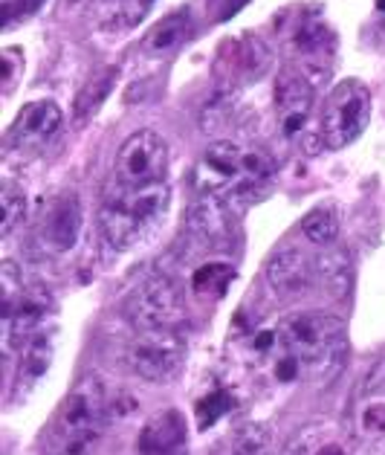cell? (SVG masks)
<instances>
[{
    "mask_svg": "<svg viewBox=\"0 0 385 455\" xmlns=\"http://www.w3.org/2000/svg\"><path fill=\"white\" fill-rule=\"evenodd\" d=\"M139 455H183L185 452V418L177 409L153 415L139 432Z\"/></svg>",
    "mask_w": 385,
    "mask_h": 455,
    "instance_id": "13",
    "label": "cell"
},
{
    "mask_svg": "<svg viewBox=\"0 0 385 455\" xmlns=\"http://www.w3.org/2000/svg\"><path fill=\"white\" fill-rule=\"evenodd\" d=\"M82 201L79 195H61L47 206V215H43L41 224V238L52 252H67L75 247V241L82 235Z\"/></svg>",
    "mask_w": 385,
    "mask_h": 455,
    "instance_id": "11",
    "label": "cell"
},
{
    "mask_svg": "<svg viewBox=\"0 0 385 455\" xmlns=\"http://www.w3.org/2000/svg\"><path fill=\"white\" fill-rule=\"evenodd\" d=\"M27 215V195L15 183H4L0 188V235H12V229Z\"/></svg>",
    "mask_w": 385,
    "mask_h": 455,
    "instance_id": "22",
    "label": "cell"
},
{
    "mask_svg": "<svg viewBox=\"0 0 385 455\" xmlns=\"http://www.w3.org/2000/svg\"><path fill=\"white\" fill-rule=\"evenodd\" d=\"M169 201L171 188L165 180L151 186H119V192L98 209V229L114 250H130L165 218Z\"/></svg>",
    "mask_w": 385,
    "mask_h": 455,
    "instance_id": "2",
    "label": "cell"
},
{
    "mask_svg": "<svg viewBox=\"0 0 385 455\" xmlns=\"http://www.w3.org/2000/svg\"><path fill=\"white\" fill-rule=\"evenodd\" d=\"M249 0H217V20H229L232 15H238Z\"/></svg>",
    "mask_w": 385,
    "mask_h": 455,
    "instance_id": "30",
    "label": "cell"
},
{
    "mask_svg": "<svg viewBox=\"0 0 385 455\" xmlns=\"http://www.w3.org/2000/svg\"><path fill=\"white\" fill-rule=\"evenodd\" d=\"M302 232L310 243L318 247H330L339 238V215L334 206H316L304 215L302 220Z\"/></svg>",
    "mask_w": 385,
    "mask_h": 455,
    "instance_id": "19",
    "label": "cell"
},
{
    "mask_svg": "<svg viewBox=\"0 0 385 455\" xmlns=\"http://www.w3.org/2000/svg\"><path fill=\"white\" fill-rule=\"evenodd\" d=\"M0 287H4V319H6L27 293L24 291V279H20V270H18L15 261L0 264Z\"/></svg>",
    "mask_w": 385,
    "mask_h": 455,
    "instance_id": "24",
    "label": "cell"
},
{
    "mask_svg": "<svg viewBox=\"0 0 385 455\" xmlns=\"http://www.w3.org/2000/svg\"><path fill=\"white\" fill-rule=\"evenodd\" d=\"M55 357V334L52 331H38L24 348H20V363L15 374V395H29L43 377H47Z\"/></svg>",
    "mask_w": 385,
    "mask_h": 455,
    "instance_id": "15",
    "label": "cell"
},
{
    "mask_svg": "<svg viewBox=\"0 0 385 455\" xmlns=\"http://www.w3.org/2000/svg\"><path fill=\"white\" fill-rule=\"evenodd\" d=\"M192 36V12L189 9H177V12L160 18L153 24L145 38H142V52L151 55V59H162L180 47V44Z\"/></svg>",
    "mask_w": 385,
    "mask_h": 455,
    "instance_id": "16",
    "label": "cell"
},
{
    "mask_svg": "<svg viewBox=\"0 0 385 455\" xmlns=\"http://www.w3.org/2000/svg\"><path fill=\"white\" fill-rule=\"evenodd\" d=\"M217 455H238V452H235L232 447H229V450H224V452H217Z\"/></svg>",
    "mask_w": 385,
    "mask_h": 455,
    "instance_id": "32",
    "label": "cell"
},
{
    "mask_svg": "<svg viewBox=\"0 0 385 455\" xmlns=\"http://www.w3.org/2000/svg\"><path fill=\"white\" fill-rule=\"evenodd\" d=\"M125 314L137 331H180L189 322L180 287L169 275H148L137 284L125 302Z\"/></svg>",
    "mask_w": 385,
    "mask_h": 455,
    "instance_id": "4",
    "label": "cell"
},
{
    "mask_svg": "<svg viewBox=\"0 0 385 455\" xmlns=\"http://www.w3.org/2000/svg\"><path fill=\"white\" fill-rule=\"evenodd\" d=\"M185 232L206 250H226L232 243V218L224 206V197L200 192L185 215Z\"/></svg>",
    "mask_w": 385,
    "mask_h": 455,
    "instance_id": "9",
    "label": "cell"
},
{
    "mask_svg": "<svg viewBox=\"0 0 385 455\" xmlns=\"http://www.w3.org/2000/svg\"><path fill=\"white\" fill-rule=\"evenodd\" d=\"M232 450L238 455H267L272 450V429L261 420H249V424L235 429Z\"/></svg>",
    "mask_w": 385,
    "mask_h": 455,
    "instance_id": "21",
    "label": "cell"
},
{
    "mask_svg": "<svg viewBox=\"0 0 385 455\" xmlns=\"http://www.w3.org/2000/svg\"><path fill=\"white\" fill-rule=\"evenodd\" d=\"M316 279L334 299H345L354 284V264L345 250H327L316 264Z\"/></svg>",
    "mask_w": 385,
    "mask_h": 455,
    "instance_id": "17",
    "label": "cell"
},
{
    "mask_svg": "<svg viewBox=\"0 0 385 455\" xmlns=\"http://www.w3.org/2000/svg\"><path fill=\"white\" fill-rule=\"evenodd\" d=\"M368 432H385V406L382 403H371L365 409V418H362Z\"/></svg>",
    "mask_w": 385,
    "mask_h": 455,
    "instance_id": "29",
    "label": "cell"
},
{
    "mask_svg": "<svg viewBox=\"0 0 385 455\" xmlns=\"http://www.w3.org/2000/svg\"><path fill=\"white\" fill-rule=\"evenodd\" d=\"M20 73H24V55H20V50H15V47L4 50V91L6 93L15 87Z\"/></svg>",
    "mask_w": 385,
    "mask_h": 455,
    "instance_id": "27",
    "label": "cell"
},
{
    "mask_svg": "<svg viewBox=\"0 0 385 455\" xmlns=\"http://www.w3.org/2000/svg\"><path fill=\"white\" fill-rule=\"evenodd\" d=\"M64 114L61 108L50 102V99H38V102H29L20 108V114L15 116L12 128L6 134V146L15 151H29V148H41L43 142L55 137V131L61 128Z\"/></svg>",
    "mask_w": 385,
    "mask_h": 455,
    "instance_id": "10",
    "label": "cell"
},
{
    "mask_svg": "<svg viewBox=\"0 0 385 455\" xmlns=\"http://www.w3.org/2000/svg\"><path fill=\"white\" fill-rule=\"evenodd\" d=\"M116 82H119V68H105V70H98L93 79H87L73 102V116L79 122L90 119L96 110L105 105V99L114 93Z\"/></svg>",
    "mask_w": 385,
    "mask_h": 455,
    "instance_id": "18",
    "label": "cell"
},
{
    "mask_svg": "<svg viewBox=\"0 0 385 455\" xmlns=\"http://www.w3.org/2000/svg\"><path fill=\"white\" fill-rule=\"evenodd\" d=\"M139 4H142V6H148V4H151V0H139Z\"/></svg>",
    "mask_w": 385,
    "mask_h": 455,
    "instance_id": "33",
    "label": "cell"
},
{
    "mask_svg": "<svg viewBox=\"0 0 385 455\" xmlns=\"http://www.w3.org/2000/svg\"><path fill=\"white\" fill-rule=\"evenodd\" d=\"M316 279L313 261L299 247H284L267 261V282L279 296H299Z\"/></svg>",
    "mask_w": 385,
    "mask_h": 455,
    "instance_id": "12",
    "label": "cell"
},
{
    "mask_svg": "<svg viewBox=\"0 0 385 455\" xmlns=\"http://www.w3.org/2000/svg\"><path fill=\"white\" fill-rule=\"evenodd\" d=\"M125 363L148 383H169L185 363V339L180 331H139L125 348Z\"/></svg>",
    "mask_w": 385,
    "mask_h": 455,
    "instance_id": "6",
    "label": "cell"
},
{
    "mask_svg": "<svg viewBox=\"0 0 385 455\" xmlns=\"http://www.w3.org/2000/svg\"><path fill=\"white\" fill-rule=\"evenodd\" d=\"M50 310V296L38 291H27L18 307L4 319V348L12 354L24 348L27 342L41 331V322Z\"/></svg>",
    "mask_w": 385,
    "mask_h": 455,
    "instance_id": "14",
    "label": "cell"
},
{
    "mask_svg": "<svg viewBox=\"0 0 385 455\" xmlns=\"http://www.w3.org/2000/svg\"><path fill=\"white\" fill-rule=\"evenodd\" d=\"M295 50L304 52V55H318L325 52V44H330V32L325 24H318V20H304V24L295 29Z\"/></svg>",
    "mask_w": 385,
    "mask_h": 455,
    "instance_id": "25",
    "label": "cell"
},
{
    "mask_svg": "<svg viewBox=\"0 0 385 455\" xmlns=\"http://www.w3.org/2000/svg\"><path fill=\"white\" fill-rule=\"evenodd\" d=\"M232 114H235V96L229 93H220L215 96L212 102L203 108V116H200V125L206 134H220L229 122H232Z\"/></svg>",
    "mask_w": 385,
    "mask_h": 455,
    "instance_id": "23",
    "label": "cell"
},
{
    "mask_svg": "<svg viewBox=\"0 0 385 455\" xmlns=\"http://www.w3.org/2000/svg\"><path fill=\"white\" fill-rule=\"evenodd\" d=\"M43 6V0H4V24L9 27L15 18H29Z\"/></svg>",
    "mask_w": 385,
    "mask_h": 455,
    "instance_id": "28",
    "label": "cell"
},
{
    "mask_svg": "<svg viewBox=\"0 0 385 455\" xmlns=\"http://www.w3.org/2000/svg\"><path fill=\"white\" fill-rule=\"evenodd\" d=\"M371 110H373V99L365 84L357 79L339 82L334 91H330L325 110H322V125H318L322 142L334 151L348 148L350 142H357L362 137V131L368 128Z\"/></svg>",
    "mask_w": 385,
    "mask_h": 455,
    "instance_id": "3",
    "label": "cell"
},
{
    "mask_svg": "<svg viewBox=\"0 0 385 455\" xmlns=\"http://www.w3.org/2000/svg\"><path fill=\"white\" fill-rule=\"evenodd\" d=\"M313 99L316 91L304 73L293 68H284L279 73V82H275V114H279V131L284 140L299 137L304 131L307 116L313 110Z\"/></svg>",
    "mask_w": 385,
    "mask_h": 455,
    "instance_id": "8",
    "label": "cell"
},
{
    "mask_svg": "<svg viewBox=\"0 0 385 455\" xmlns=\"http://www.w3.org/2000/svg\"><path fill=\"white\" fill-rule=\"evenodd\" d=\"M110 418V397L96 374H84L64 397L52 420L47 455H93Z\"/></svg>",
    "mask_w": 385,
    "mask_h": 455,
    "instance_id": "1",
    "label": "cell"
},
{
    "mask_svg": "<svg viewBox=\"0 0 385 455\" xmlns=\"http://www.w3.org/2000/svg\"><path fill=\"white\" fill-rule=\"evenodd\" d=\"M279 339L284 351L295 354L302 363H310L327 351L345 346L348 328H345V322L334 314H325V310H304V314H293L281 322Z\"/></svg>",
    "mask_w": 385,
    "mask_h": 455,
    "instance_id": "5",
    "label": "cell"
},
{
    "mask_svg": "<svg viewBox=\"0 0 385 455\" xmlns=\"http://www.w3.org/2000/svg\"><path fill=\"white\" fill-rule=\"evenodd\" d=\"M232 406H235V401H232V397H229L226 392H215V395L203 397V401L197 403V418H200V429L212 427L215 420H217V418H224Z\"/></svg>",
    "mask_w": 385,
    "mask_h": 455,
    "instance_id": "26",
    "label": "cell"
},
{
    "mask_svg": "<svg viewBox=\"0 0 385 455\" xmlns=\"http://www.w3.org/2000/svg\"><path fill=\"white\" fill-rule=\"evenodd\" d=\"M235 279V267L226 261H208L192 275V291L197 296H224L229 282Z\"/></svg>",
    "mask_w": 385,
    "mask_h": 455,
    "instance_id": "20",
    "label": "cell"
},
{
    "mask_svg": "<svg viewBox=\"0 0 385 455\" xmlns=\"http://www.w3.org/2000/svg\"><path fill=\"white\" fill-rule=\"evenodd\" d=\"M107 4H116V9H128V12L134 15V20L142 18V12H145V6H142L139 0H107Z\"/></svg>",
    "mask_w": 385,
    "mask_h": 455,
    "instance_id": "31",
    "label": "cell"
},
{
    "mask_svg": "<svg viewBox=\"0 0 385 455\" xmlns=\"http://www.w3.org/2000/svg\"><path fill=\"white\" fill-rule=\"evenodd\" d=\"M114 169L119 186L162 183L165 172H169V142L157 131L142 128L119 146Z\"/></svg>",
    "mask_w": 385,
    "mask_h": 455,
    "instance_id": "7",
    "label": "cell"
}]
</instances>
